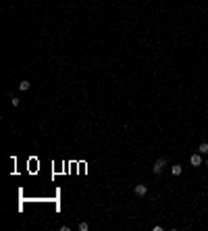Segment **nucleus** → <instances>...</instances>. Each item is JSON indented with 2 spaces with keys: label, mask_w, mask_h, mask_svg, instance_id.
<instances>
[{
  "label": "nucleus",
  "mask_w": 208,
  "mask_h": 231,
  "mask_svg": "<svg viewBox=\"0 0 208 231\" xmlns=\"http://www.w3.org/2000/svg\"><path fill=\"white\" fill-rule=\"evenodd\" d=\"M198 152H200V154H208V142H202V144L198 146Z\"/></svg>",
  "instance_id": "5"
},
{
  "label": "nucleus",
  "mask_w": 208,
  "mask_h": 231,
  "mask_svg": "<svg viewBox=\"0 0 208 231\" xmlns=\"http://www.w3.org/2000/svg\"><path fill=\"white\" fill-rule=\"evenodd\" d=\"M165 167H166V158H158V160L154 162V167H152V173H154V175H160V173L165 171Z\"/></svg>",
  "instance_id": "1"
},
{
  "label": "nucleus",
  "mask_w": 208,
  "mask_h": 231,
  "mask_svg": "<svg viewBox=\"0 0 208 231\" xmlns=\"http://www.w3.org/2000/svg\"><path fill=\"white\" fill-rule=\"evenodd\" d=\"M189 162H192V167H200V165H202V156H200V152H198V154H192V156H189Z\"/></svg>",
  "instance_id": "3"
},
{
  "label": "nucleus",
  "mask_w": 208,
  "mask_h": 231,
  "mask_svg": "<svg viewBox=\"0 0 208 231\" xmlns=\"http://www.w3.org/2000/svg\"><path fill=\"white\" fill-rule=\"evenodd\" d=\"M133 192H135V196H139V198H142V196H146V194H148V185H144V183H137V185H135V189H133Z\"/></svg>",
  "instance_id": "2"
},
{
  "label": "nucleus",
  "mask_w": 208,
  "mask_h": 231,
  "mask_svg": "<svg viewBox=\"0 0 208 231\" xmlns=\"http://www.w3.org/2000/svg\"><path fill=\"white\" fill-rule=\"evenodd\" d=\"M206 167H208V160H206Z\"/></svg>",
  "instance_id": "9"
},
{
  "label": "nucleus",
  "mask_w": 208,
  "mask_h": 231,
  "mask_svg": "<svg viewBox=\"0 0 208 231\" xmlns=\"http://www.w3.org/2000/svg\"><path fill=\"white\" fill-rule=\"evenodd\" d=\"M10 102H13V106H19V98H15V96H10Z\"/></svg>",
  "instance_id": "8"
},
{
  "label": "nucleus",
  "mask_w": 208,
  "mask_h": 231,
  "mask_svg": "<svg viewBox=\"0 0 208 231\" xmlns=\"http://www.w3.org/2000/svg\"><path fill=\"white\" fill-rule=\"evenodd\" d=\"M19 90H21V92H27V90H29V81H27V79H23V81L19 83Z\"/></svg>",
  "instance_id": "6"
},
{
  "label": "nucleus",
  "mask_w": 208,
  "mask_h": 231,
  "mask_svg": "<svg viewBox=\"0 0 208 231\" xmlns=\"http://www.w3.org/2000/svg\"><path fill=\"white\" fill-rule=\"evenodd\" d=\"M89 229V225L87 223H79V231H87Z\"/></svg>",
  "instance_id": "7"
},
{
  "label": "nucleus",
  "mask_w": 208,
  "mask_h": 231,
  "mask_svg": "<svg viewBox=\"0 0 208 231\" xmlns=\"http://www.w3.org/2000/svg\"><path fill=\"white\" fill-rule=\"evenodd\" d=\"M181 173H183V167H181V165H173V167H171V175L177 177V175H181Z\"/></svg>",
  "instance_id": "4"
}]
</instances>
